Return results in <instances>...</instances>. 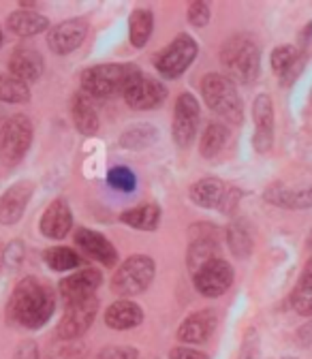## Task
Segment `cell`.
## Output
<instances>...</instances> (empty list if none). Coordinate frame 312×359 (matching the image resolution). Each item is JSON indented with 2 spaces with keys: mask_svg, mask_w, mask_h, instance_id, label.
<instances>
[{
  "mask_svg": "<svg viewBox=\"0 0 312 359\" xmlns=\"http://www.w3.org/2000/svg\"><path fill=\"white\" fill-rule=\"evenodd\" d=\"M216 250H218V240H193L189 248V267L195 272V269H199L210 259H216Z\"/></svg>",
  "mask_w": 312,
  "mask_h": 359,
  "instance_id": "obj_33",
  "label": "cell"
},
{
  "mask_svg": "<svg viewBox=\"0 0 312 359\" xmlns=\"http://www.w3.org/2000/svg\"><path fill=\"white\" fill-rule=\"evenodd\" d=\"M97 312H99V297L97 295H90L86 299L67 304L65 314H62V319L58 323V330H56L58 338L67 340V342H73L79 336H83L88 330H90V325L95 323Z\"/></svg>",
  "mask_w": 312,
  "mask_h": 359,
  "instance_id": "obj_8",
  "label": "cell"
},
{
  "mask_svg": "<svg viewBox=\"0 0 312 359\" xmlns=\"http://www.w3.org/2000/svg\"><path fill=\"white\" fill-rule=\"evenodd\" d=\"M34 128L28 116L15 114L0 126V163L15 167L30 150Z\"/></svg>",
  "mask_w": 312,
  "mask_h": 359,
  "instance_id": "obj_6",
  "label": "cell"
},
{
  "mask_svg": "<svg viewBox=\"0 0 312 359\" xmlns=\"http://www.w3.org/2000/svg\"><path fill=\"white\" fill-rule=\"evenodd\" d=\"M227 142H229V128L225 124H220V122L208 124V128L203 130L201 144H199L201 156H205V158L218 156L222 150H225Z\"/></svg>",
  "mask_w": 312,
  "mask_h": 359,
  "instance_id": "obj_27",
  "label": "cell"
},
{
  "mask_svg": "<svg viewBox=\"0 0 312 359\" xmlns=\"http://www.w3.org/2000/svg\"><path fill=\"white\" fill-rule=\"evenodd\" d=\"M0 45H3V30H0Z\"/></svg>",
  "mask_w": 312,
  "mask_h": 359,
  "instance_id": "obj_46",
  "label": "cell"
},
{
  "mask_svg": "<svg viewBox=\"0 0 312 359\" xmlns=\"http://www.w3.org/2000/svg\"><path fill=\"white\" fill-rule=\"evenodd\" d=\"M7 28L18 36H34V34L50 28V20L46 15L36 13V11L20 9L7 18Z\"/></svg>",
  "mask_w": 312,
  "mask_h": 359,
  "instance_id": "obj_23",
  "label": "cell"
},
{
  "mask_svg": "<svg viewBox=\"0 0 312 359\" xmlns=\"http://www.w3.org/2000/svg\"><path fill=\"white\" fill-rule=\"evenodd\" d=\"M197 124H199V103L191 93H184L177 97L173 109V124H171L173 142L186 148L195 140Z\"/></svg>",
  "mask_w": 312,
  "mask_h": 359,
  "instance_id": "obj_11",
  "label": "cell"
},
{
  "mask_svg": "<svg viewBox=\"0 0 312 359\" xmlns=\"http://www.w3.org/2000/svg\"><path fill=\"white\" fill-rule=\"evenodd\" d=\"M75 244L95 261L103 263L105 267H114L118 263V250L114 248V244L99 231L93 229H77L75 231Z\"/></svg>",
  "mask_w": 312,
  "mask_h": 359,
  "instance_id": "obj_18",
  "label": "cell"
},
{
  "mask_svg": "<svg viewBox=\"0 0 312 359\" xmlns=\"http://www.w3.org/2000/svg\"><path fill=\"white\" fill-rule=\"evenodd\" d=\"M227 240H229V248L236 257H248L252 250V240L250 233L246 231V227H242L240 222L231 224L227 231Z\"/></svg>",
  "mask_w": 312,
  "mask_h": 359,
  "instance_id": "obj_34",
  "label": "cell"
},
{
  "mask_svg": "<svg viewBox=\"0 0 312 359\" xmlns=\"http://www.w3.org/2000/svg\"><path fill=\"white\" fill-rule=\"evenodd\" d=\"M272 69L283 79V83H291L301 71V56L293 45H280L272 52Z\"/></svg>",
  "mask_w": 312,
  "mask_h": 359,
  "instance_id": "obj_22",
  "label": "cell"
},
{
  "mask_svg": "<svg viewBox=\"0 0 312 359\" xmlns=\"http://www.w3.org/2000/svg\"><path fill=\"white\" fill-rule=\"evenodd\" d=\"M304 274H310V276H312V257L308 259V263H306V267H304Z\"/></svg>",
  "mask_w": 312,
  "mask_h": 359,
  "instance_id": "obj_44",
  "label": "cell"
},
{
  "mask_svg": "<svg viewBox=\"0 0 312 359\" xmlns=\"http://www.w3.org/2000/svg\"><path fill=\"white\" fill-rule=\"evenodd\" d=\"M154 272H156V265L150 257L133 255L116 269V274L111 278V289L116 295H122V297L140 295L152 285Z\"/></svg>",
  "mask_w": 312,
  "mask_h": 359,
  "instance_id": "obj_5",
  "label": "cell"
},
{
  "mask_svg": "<svg viewBox=\"0 0 312 359\" xmlns=\"http://www.w3.org/2000/svg\"><path fill=\"white\" fill-rule=\"evenodd\" d=\"M43 56L28 45H20L9 56V73L24 83H32L43 75Z\"/></svg>",
  "mask_w": 312,
  "mask_h": 359,
  "instance_id": "obj_19",
  "label": "cell"
},
{
  "mask_svg": "<svg viewBox=\"0 0 312 359\" xmlns=\"http://www.w3.org/2000/svg\"><path fill=\"white\" fill-rule=\"evenodd\" d=\"M41 233L48 240H62L69 236V231L73 229V214L71 208L65 199H54L48 210L43 212L41 222H39Z\"/></svg>",
  "mask_w": 312,
  "mask_h": 359,
  "instance_id": "obj_16",
  "label": "cell"
},
{
  "mask_svg": "<svg viewBox=\"0 0 312 359\" xmlns=\"http://www.w3.org/2000/svg\"><path fill=\"white\" fill-rule=\"evenodd\" d=\"M56 308L54 291L48 283H43L34 276L22 278L7 304L9 321L22 325L26 330H41L46 325Z\"/></svg>",
  "mask_w": 312,
  "mask_h": 359,
  "instance_id": "obj_1",
  "label": "cell"
},
{
  "mask_svg": "<svg viewBox=\"0 0 312 359\" xmlns=\"http://www.w3.org/2000/svg\"><path fill=\"white\" fill-rule=\"evenodd\" d=\"M238 359H259V334L255 330H248L244 334V342Z\"/></svg>",
  "mask_w": 312,
  "mask_h": 359,
  "instance_id": "obj_36",
  "label": "cell"
},
{
  "mask_svg": "<svg viewBox=\"0 0 312 359\" xmlns=\"http://www.w3.org/2000/svg\"><path fill=\"white\" fill-rule=\"evenodd\" d=\"M156 140V130L150 124H135L130 126L128 130L122 133L120 137V146L128 148V150H144L148 146H152Z\"/></svg>",
  "mask_w": 312,
  "mask_h": 359,
  "instance_id": "obj_31",
  "label": "cell"
},
{
  "mask_svg": "<svg viewBox=\"0 0 312 359\" xmlns=\"http://www.w3.org/2000/svg\"><path fill=\"white\" fill-rule=\"evenodd\" d=\"M137 73L140 69L135 65H120V62L90 67L81 73V93L97 99L111 97L116 93H122L126 83Z\"/></svg>",
  "mask_w": 312,
  "mask_h": 359,
  "instance_id": "obj_3",
  "label": "cell"
},
{
  "mask_svg": "<svg viewBox=\"0 0 312 359\" xmlns=\"http://www.w3.org/2000/svg\"><path fill=\"white\" fill-rule=\"evenodd\" d=\"M169 359H210L205 353L197 351V348H186V346H175L169 353Z\"/></svg>",
  "mask_w": 312,
  "mask_h": 359,
  "instance_id": "obj_43",
  "label": "cell"
},
{
  "mask_svg": "<svg viewBox=\"0 0 312 359\" xmlns=\"http://www.w3.org/2000/svg\"><path fill=\"white\" fill-rule=\"evenodd\" d=\"M210 15H212V11H210L208 3H191L189 5V20L193 26L203 28L210 22Z\"/></svg>",
  "mask_w": 312,
  "mask_h": 359,
  "instance_id": "obj_37",
  "label": "cell"
},
{
  "mask_svg": "<svg viewBox=\"0 0 312 359\" xmlns=\"http://www.w3.org/2000/svg\"><path fill=\"white\" fill-rule=\"evenodd\" d=\"M0 101L11 103V105H22L30 101V88L28 83L20 81L11 73L0 71Z\"/></svg>",
  "mask_w": 312,
  "mask_h": 359,
  "instance_id": "obj_29",
  "label": "cell"
},
{
  "mask_svg": "<svg viewBox=\"0 0 312 359\" xmlns=\"http://www.w3.org/2000/svg\"><path fill=\"white\" fill-rule=\"evenodd\" d=\"M291 306L297 314L312 317V276L301 274L297 287L291 293Z\"/></svg>",
  "mask_w": 312,
  "mask_h": 359,
  "instance_id": "obj_32",
  "label": "cell"
},
{
  "mask_svg": "<svg viewBox=\"0 0 312 359\" xmlns=\"http://www.w3.org/2000/svg\"><path fill=\"white\" fill-rule=\"evenodd\" d=\"M48 359H86V346L83 344H69V346L58 348Z\"/></svg>",
  "mask_w": 312,
  "mask_h": 359,
  "instance_id": "obj_42",
  "label": "cell"
},
{
  "mask_svg": "<svg viewBox=\"0 0 312 359\" xmlns=\"http://www.w3.org/2000/svg\"><path fill=\"white\" fill-rule=\"evenodd\" d=\"M101 283H103V276L99 269L86 267V269H79V272L62 278L58 285V293L65 299V304H71V302H79V299L95 295V291L101 287Z\"/></svg>",
  "mask_w": 312,
  "mask_h": 359,
  "instance_id": "obj_13",
  "label": "cell"
},
{
  "mask_svg": "<svg viewBox=\"0 0 312 359\" xmlns=\"http://www.w3.org/2000/svg\"><path fill=\"white\" fill-rule=\"evenodd\" d=\"M154 28V15L148 9H135L130 13L128 20V34H130V43L135 48H144V45L150 41Z\"/></svg>",
  "mask_w": 312,
  "mask_h": 359,
  "instance_id": "obj_28",
  "label": "cell"
},
{
  "mask_svg": "<svg viewBox=\"0 0 312 359\" xmlns=\"http://www.w3.org/2000/svg\"><path fill=\"white\" fill-rule=\"evenodd\" d=\"M255 120V150L267 152L274 144V103L270 95H259L252 103Z\"/></svg>",
  "mask_w": 312,
  "mask_h": 359,
  "instance_id": "obj_14",
  "label": "cell"
},
{
  "mask_svg": "<svg viewBox=\"0 0 312 359\" xmlns=\"http://www.w3.org/2000/svg\"><path fill=\"white\" fill-rule=\"evenodd\" d=\"M195 289L205 297H218L233 285V267L225 259H210L193 272Z\"/></svg>",
  "mask_w": 312,
  "mask_h": 359,
  "instance_id": "obj_9",
  "label": "cell"
},
{
  "mask_svg": "<svg viewBox=\"0 0 312 359\" xmlns=\"http://www.w3.org/2000/svg\"><path fill=\"white\" fill-rule=\"evenodd\" d=\"M88 34V24L86 20H79V18H73V20H65L60 24H56L50 34H48V45L50 50L58 56H65V54H71L75 52L79 45L83 43Z\"/></svg>",
  "mask_w": 312,
  "mask_h": 359,
  "instance_id": "obj_12",
  "label": "cell"
},
{
  "mask_svg": "<svg viewBox=\"0 0 312 359\" xmlns=\"http://www.w3.org/2000/svg\"><path fill=\"white\" fill-rule=\"evenodd\" d=\"M142 321H144L142 306L130 299H118L105 312V323L111 330H133L142 325Z\"/></svg>",
  "mask_w": 312,
  "mask_h": 359,
  "instance_id": "obj_20",
  "label": "cell"
},
{
  "mask_svg": "<svg viewBox=\"0 0 312 359\" xmlns=\"http://www.w3.org/2000/svg\"><path fill=\"white\" fill-rule=\"evenodd\" d=\"M308 246L312 248V233H310V238H308Z\"/></svg>",
  "mask_w": 312,
  "mask_h": 359,
  "instance_id": "obj_45",
  "label": "cell"
},
{
  "mask_svg": "<svg viewBox=\"0 0 312 359\" xmlns=\"http://www.w3.org/2000/svg\"><path fill=\"white\" fill-rule=\"evenodd\" d=\"M43 261H46L48 267L54 269V272H69V269H75L81 265V257L69 246L48 248L46 252H43Z\"/></svg>",
  "mask_w": 312,
  "mask_h": 359,
  "instance_id": "obj_30",
  "label": "cell"
},
{
  "mask_svg": "<svg viewBox=\"0 0 312 359\" xmlns=\"http://www.w3.org/2000/svg\"><path fill=\"white\" fill-rule=\"evenodd\" d=\"M265 199L274 205H283V208H291V210L308 208V205H312V187H308L304 191H291L289 187L276 182L265 191Z\"/></svg>",
  "mask_w": 312,
  "mask_h": 359,
  "instance_id": "obj_24",
  "label": "cell"
},
{
  "mask_svg": "<svg viewBox=\"0 0 312 359\" xmlns=\"http://www.w3.org/2000/svg\"><path fill=\"white\" fill-rule=\"evenodd\" d=\"M11 359H39V344L34 340H22L15 346Z\"/></svg>",
  "mask_w": 312,
  "mask_h": 359,
  "instance_id": "obj_41",
  "label": "cell"
},
{
  "mask_svg": "<svg viewBox=\"0 0 312 359\" xmlns=\"http://www.w3.org/2000/svg\"><path fill=\"white\" fill-rule=\"evenodd\" d=\"M140 353L133 346H107L99 353V359H137Z\"/></svg>",
  "mask_w": 312,
  "mask_h": 359,
  "instance_id": "obj_38",
  "label": "cell"
},
{
  "mask_svg": "<svg viewBox=\"0 0 312 359\" xmlns=\"http://www.w3.org/2000/svg\"><path fill=\"white\" fill-rule=\"evenodd\" d=\"M71 118H73L75 128L81 135H95L101 126L99 114H97L90 97H88L86 93H77L71 99Z\"/></svg>",
  "mask_w": 312,
  "mask_h": 359,
  "instance_id": "obj_21",
  "label": "cell"
},
{
  "mask_svg": "<svg viewBox=\"0 0 312 359\" xmlns=\"http://www.w3.org/2000/svg\"><path fill=\"white\" fill-rule=\"evenodd\" d=\"M197 54H199L197 41L191 34H177L156 56V71L167 79H175L195 62Z\"/></svg>",
  "mask_w": 312,
  "mask_h": 359,
  "instance_id": "obj_7",
  "label": "cell"
},
{
  "mask_svg": "<svg viewBox=\"0 0 312 359\" xmlns=\"http://www.w3.org/2000/svg\"><path fill=\"white\" fill-rule=\"evenodd\" d=\"M120 220L124 224H128V227H133V229L154 231L158 227V222H161V210L154 203H144V205H137V208L124 210L120 214Z\"/></svg>",
  "mask_w": 312,
  "mask_h": 359,
  "instance_id": "obj_25",
  "label": "cell"
},
{
  "mask_svg": "<svg viewBox=\"0 0 312 359\" xmlns=\"http://www.w3.org/2000/svg\"><path fill=\"white\" fill-rule=\"evenodd\" d=\"M227 187L220 182L218 177H203L199 182L191 187V201L201 208H218L222 195H225Z\"/></svg>",
  "mask_w": 312,
  "mask_h": 359,
  "instance_id": "obj_26",
  "label": "cell"
},
{
  "mask_svg": "<svg viewBox=\"0 0 312 359\" xmlns=\"http://www.w3.org/2000/svg\"><path fill=\"white\" fill-rule=\"evenodd\" d=\"M32 193H34L32 182L22 180V182H15L0 195V224H15L24 216Z\"/></svg>",
  "mask_w": 312,
  "mask_h": 359,
  "instance_id": "obj_15",
  "label": "cell"
},
{
  "mask_svg": "<svg viewBox=\"0 0 312 359\" xmlns=\"http://www.w3.org/2000/svg\"><path fill=\"white\" fill-rule=\"evenodd\" d=\"M24 259V244L18 240V242H11L7 248H5V255H3V261L7 267H18Z\"/></svg>",
  "mask_w": 312,
  "mask_h": 359,
  "instance_id": "obj_40",
  "label": "cell"
},
{
  "mask_svg": "<svg viewBox=\"0 0 312 359\" xmlns=\"http://www.w3.org/2000/svg\"><path fill=\"white\" fill-rule=\"evenodd\" d=\"M240 199H242V191L240 189H227L225 195H222V199H220V203H218V210L222 214H231L238 208Z\"/></svg>",
  "mask_w": 312,
  "mask_h": 359,
  "instance_id": "obj_39",
  "label": "cell"
},
{
  "mask_svg": "<svg viewBox=\"0 0 312 359\" xmlns=\"http://www.w3.org/2000/svg\"><path fill=\"white\" fill-rule=\"evenodd\" d=\"M216 325H218L216 312L212 310L193 312L180 323V327H177V340L186 344H201L214 334Z\"/></svg>",
  "mask_w": 312,
  "mask_h": 359,
  "instance_id": "obj_17",
  "label": "cell"
},
{
  "mask_svg": "<svg viewBox=\"0 0 312 359\" xmlns=\"http://www.w3.org/2000/svg\"><path fill=\"white\" fill-rule=\"evenodd\" d=\"M201 95L205 99V105L231 126L242 124L244 120V107L242 99L238 95L236 83L220 73H210L201 81Z\"/></svg>",
  "mask_w": 312,
  "mask_h": 359,
  "instance_id": "obj_2",
  "label": "cell"
},
{
  "mask_svg": "<svg viewBox=\"0 0 312 359\" xmlns=\"http://www.w3.org/2000/svg\"><path fill=\"white\" fill-rule=\"evenodd\" d=\"M220 62L233 83H252L259 75V50L248 36H233L222 45Z\"/></svg>",
  "mask_w": 312,
  "mask_h": 359,
  "instance_id": "obj_4",
  "label": "cell"
},
{
  "mask_svg": "<svg viewBox=\"0 0 312 359\" xmlns=\"http://www.w3.org/2000/svg\"><path fill=\"white\" fill-rule=\"evenodd\" d=\"M124 95V101L130 109L135 111H148V109H154L158 107L165 97H167V90L161 81H156L154 77H148L144 75L142 71L133 77L126 88L122 90Z\"/></svg>",
  "mask_w": 312,
  "mask_h": 359,
  "instance_id": "obj_10",
  "label": "cell"
},
{
  "mask_svg": "<svg viewBox=\"0 0 312 359\" xmlns=\"http://www.w3.org/2000/svg\"><path fill=\"white\" fill-rule=\"evenodd\" d=\"M107 182L111 189H116L120 193H133L137 187V177L128 167H114L107 173Z\"/></svg>",
  "mask_w": 312,
  "mask_h": 359,
  "instance_id": "obj_35",
  "label": "cell"
}]
</instances>
